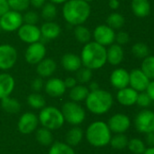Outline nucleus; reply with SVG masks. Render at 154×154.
Returning a JSON list of instances; mask_svg holds the SVG:
<instances>
[{
	"label": "nucleus",
	"mask_w": 154,
	"mask_h": 154,
	"mask_svg": "<svg viewBox=\"0 0 154 154\" xmlns=\"http://www.w3.org/2000/svg\"><path fill=\"white\" fill-rule=\"evenodd\" d=\"M85 138L92 146L101 148L110 143L112 132L107 123L103 121H95L87 127Z\"/></svg>",
	"instance_id": "nucleus-4"
},
{
	"label": "nucleus",
	"mask_w": 154,
	"mask_h": 154,
	"mask_svg": "<svg viewBox=\"0 0 154 154\" xmlns=\"http://www.w3.org/2000/svg\"><path fill=\"white\" fill-rule=\"evenodd\" d=\"M145 92L151 97V99L152 100V102H154V79L150 81V83H149V85H148Z\"/></svg>",
	"instance_id": "nucleus-47"
},
{
	"label": "nucleus",
	"mask_w": 154,
	"mask_h": 154,
	"mask_svg": "<svg viewBox=\"0 0 154 154\" xmlns=\"http://www.w3.org/2000/svg\"><path fill=\"white\" fill-rule=\"evenodd\" d=\"M87 88H88L89 91H94V90H97V89L100 88L97 82H91L89 84V87H87Z\"/></svg>",
	"instance_id": "nucleus-50"
},
{
	"label": "nucleus",
	"mask_w": 154,
	"mask_h": 154,
	"mask_svg": "<svg viewBox=\"0 0 154 154\" xmlns=\"http://www.w3.org/2000/svg\"><path fill=\"white\" fill-rule=\"evenodd\" d=\"M84 1H85V2H88V3H90V2H93V1H94V0H84Z\"/></svg>",
	"instance_id": "nucleus-53"
},
{
	"label": "nucleus",
	"mask_w": 154,
	"mask_h": 154,
	"mask_svg": "<svg viewBox=\"0 0 154 154\" xmlns=\"http://www.w3.org/2000/svg\"><path fill=\"white\" fill-rule=\"evenodd\" d=\"M18 54L16 49L10 44L0 45V69L8 70L12 69L17 61Z\"/></svg>",
	"instance_id": "nucleus-9"
},
{
	"label": "nucleus",
	"mask_w": 154,
	"mask_h": 154,
	"mask_svg": "<svg viewBox=\"0 0 154 154\" xmlns=\"http://www.w3.org/2000/svg\"><path fill=\"white\" fill-rule=\"evenodd\" d=\"M40 31L43 38H44L45 40H54L60 35L61 27L55 22L50 21L43 23L40 28Z\"/></svg>",
	"instance_id": "nucleus-23"
},
{
	"label": "nucleus",
	"mask_w": 154,
	"mask_h": 154,
	"mask_svg": "<svg viewBox=\"0 0 154 154\" xmlns=\"http://www.w3.org/2000/svg\"><path fill=\"white\" fill-rule=\"evenodd\" d=\"M44 80H43V78H41V77L35 78L31 83V88L33 89V91H34L36 93L40 92L44 88Z\"/></svg>",
	"instance_id": "nucleus-43"
},
{
	"label": "nucleus",
	"mask_w": 154,
	"mask_h": 154,
	"mask_svg": "<svg viewBox=\"0 0 154 154\" xmlns=\"http://www.w3.org/2000/svg\"><path fill=\"white\" fill-rule=\"evenodd\" d=\"M145 144L148 147H154V131L145 134Z\"/></svg>",
	"instance_id": "nucleus-45"
},
{
	"label": "nucleus",
	"mask_w": 154,
	"mask_h": 154,
	"mask_svg": "<svg viewBox=\"0 0 154 154\" xmlns=\"http://www.w3.org/2000/svg\"><path fill=\"white\" fill-rule=\"evenodd\" d=\"M131 7L133 14L140 18H144L151 13V3L149 0H132Z\"/></svg>",
	"instance_id": "nucleus-24"
},
{
	"label": "nucleus",
	"mask_w": 154,
	"mask_h": 154,
	"mask_svg": "<svg viewBox=\"0 0 154 154\" xmlns=\"http://www.w3.org/2000/svg\"><path fill=\"white\" fill-rule=\"evenodd\" d=\"M15 86L14 78L8 73H0V100L9 97Z\"/></svg>",
	"instance_id": "nucleus-22"
},
{
	"label": "nucleus",
	"mask_w": 154,
	"mask_h": 154,
	"mask_svg": "<svg viewBox=\"0 0 154 154\" xmlns=\"http://www.w3.org/2000/svg\"><path fill=\"white\" fill-rule=\"evenodd\" d=\"M132 53L138 59H144L150 54L149 47L143 42H137L132 47Z\"/></svg>",
	"instance_id": "nucleus-37"
},
{
	"label": "nucleus",
	"mask_w": 154,
	"mask_h": 154,
	"mask_svg": "<svg viewBox=\"0 0 154 154\" xmlns=\"http://www.w3.org/2000/svg\"><path fill=\"white\" fill-rule=\"evenodd\" d=\"M74 38L76 39V41L79 42L80 43L85 44L89 42L92 39V33L90 30L83 24L76 25L74 27Z\"/></svg>",
	"instance_id": "nucleus-27"
},
{
	"label": "nucleus",
	"mask_w": 154,
	"mask_h": 154,
	"mask_svg": "<svg viewBox=\"0 0 154 154\" xmlns=\"http://www.w3.org/2000/svg\"><path fill=\"white\" fill-rule=\"evenodd\" d=\"M138 92L132 88L131 87H126L124 88L119 89L116 95L117 101L123 106H133L136 104Z\"/></svg>",
	"instance_id": "nucleus-18"
},
{
	"label": "nucleus",
	"mask_w": 154,
	"mask_h": 154,
	"mask_svg": "<svg viewBox=\"0 0 154 154\" xmlns=\"http://www.w3.org/2000/svg\"><path fill=\"white\" fill-rule=\"evenodd\" d=\"M67 0H50L51 3L54 5H59V4H64Z\"/></svg>",
	"instance_id": "nucleus-52"
},
{
	"label": "nucleus",
	"mask_w": 154,
	"mask_h": 154,
	"mask_svg": "<svg viewBox=\"0 0 154 154\" xmlns=\"http://www.w3.org/2000/svg\"><path fill=\"white\" fill-rule=\"evenodd\" d=\"M141 69L143 73L150 79V80L154 79V56H147L143 59Z\"/></svg>",
	"instance_id": "nucleus-36"
},
{
	"label": "nucleus",
	"mask_w": 154,
	"mask_h": 154,
	"mask_svg": "<svg viewBox=\"0 0 154 154\" xmlns=\"http://www.w3.org/2000/svg\"><path fill=\"white\" fill-rule=\"evenodd\" d=\"M143 154H154V147H147Z\"/></svg>",
	"instance_id": "nucleus-51"
},
{
	"label": "nucleus",
	"mask_w": 154,
	"mask_h": 154,
	"mask_svg": "<svg viewBox=\"0 0 154 154\" xmlns=\"http://www.w3.org/2000/svg\"><path fill=\"white\" fill-rule=\"evenodd\" d=\"M89 92L90 91L86 86H84L83 84H79L70 89L69 97H70L71 101L79 103V102L84 101L86 99Z\"/></svg>",
	"instance_id": "nucleus-26"
},
{
	"label": "nucleus",
	"mask_w": 154,
	"mask_h": 154,
	"mask_svg": "<svg viewBox=\"0 0 154 154\" xmlns=\"http://www.w3.org/2000/svg\"><path fill=\"white\" fill-rule=\"evenodd\" d=\"M127 148L132 154H143L147 146L142 139L133 138L129 140Z\"/></svg>",
	"instance_id": "nucleus-33"
},
{
	"label": "nucleus",
	"mask_w": 154,
	"mask_h": 154,
	"mask_svg": "<svg viewBox=\"0 0 154 154\" xmlns=\"http://www.w3.org/2000/svg\"><path fill=\"white\" fill-rule=\"evenodd\" d=\"M134 126L141 134H148L154 131V112L150 109H143L138 113L134 119Z\"/></svg>",
	"instance_id": "nucleus-8"
},
{
	"label": "nucleus",
	"mask_w": 154,
	"mask_h": 154,
	"mask_svg": "<svg viewBox=\"0 0 154 154\" xmlns=\"http://www.w3.org/2000/svg\"><path fill=\"white\" fill-rule=\"evenodd\" d=\"M129 139L124 134H115L113 136H112L110 141V145L113 149L122 151L127 148Z\"/></svg>",
	"instance_id": "nucleus-31"
},
{
	"label": "nucleus",
	"mask_w": 154,
	"mask_h": 154,
	"mask_svg": "<svg viewBox=\"0 0 154 154\" xmlns=\"http://www.w3.org/2000/svg\"><path fill=\"white\" fill-rule=\"evenodd\" d=\"M129 79H130L129 72L123 68H118L114 69L110 76V82L112 86L118 90L129 87Z\"/></svg>",
	"instance_id": "nucleus-16"
},
{
	"label": "nucleus",
	"mask_w": 154,
	"mask_h": 154,
	"mask_svg": "<svg viewBox=\"0 0 154 154\" xmlns=\"http://www.w3.org/2000/svg\"><path fill=\"white\" fill-rule=\"evenodd\" d=\"M10 10L7 0H0V16Z\"/></svg>",
	"instance_id": "nucleus-46"
},
{
	"label": "nucleus",
	"mask_w": 154,
	"mask_h": 154,
	"mask_svg": "<svg viewBox=\"0 0 154 154\" xmlns=\"http://www.w3.org/2000/svg\"><path fill=\"white\" fill-rule=\"evenodd\" d=\"M62 14L66 23L72 26L84 24L91 14V6L84 0H67L63 6Z\"/></svg>",
	"instance_id": "nucleus-1"
},
{
	"label": "nucleus",
	"mask_w": 154,
	"mask_h": 154,
	"mask_svg": "<svg viewBox=\"0 0 154 154\" xmlns=\"http://www.w3.org/2000/svg\"><path fill=\"white\" fill-rule=\"evenodd\" d=\"M35 139L40 144L44 146H48L53 143L54 136L51 130L42 126L41 128L37 129L35 134Z\"/></svg>",
	"instance_id": "nucleus-29"
},
{
	"label": "nucleus",
	"mask_w": 154,
	"mask_h": 154,
	"mask_svg": "<svg viewBox=\"0 0 154 154\" xmlns=\"http://www.w3.org/2000/svg\"><path fill=\"white\" fill-rule=\"evenodd\" d=\"M61 65L64 70L76 72L83 65L80 56L74 53H66L61 59Z\"/></svg>",
	"instance_id": "nucleus-20"
},
{
	"label": "nucleus",
	"mask_w": 154,
	"mask_h": 154,
	"mask_svg": "<svg viewBox=\"0 0 154 154\" xmlns=\"http://www.w3.org/2000/svg\"><path fill=\"white\" fill-rule=\"evenodd\" d=\"M107 62L113 66H117L121 64L124 58V51L121 45L117 43H113L106 49Z\"/></svg>",
	"instance_id": "nucleus-19"
},
{
	"label": "nucleus",
	"mask_w": 154,
	"mask_h": 154,
	"mask_svg": "<svg viewBox=\"0 0 154 154\" xmlns=\"http://www.w3.org/2000/svg\"><path fill=\"white\" fill-rule=\"evenodd\" d=\"M130 74V79H129V86L136 90L138 93L144 92L150 83V79L143 73V71L141 69H134Z\"/></svg>",
	"instance_id": "nucleus-15"
},
{
	"label": "nucleus",
	"mask_w": 154,
	"mask_h": 154,
	"mask_svg": "<svg viewBox=\"0 0 154 154\" xmlns=\"http://www.w3.org/2000/svg\"><path fill=\"white\" fill-rule=\"evenodd\" d=\"M129 41H130V36L126 32L121 31L118 33H116V35H115V42H117V44H119L121 46L127 44L129 42Z\"/></svg>",
	"instance_id": "nucleus-42"
},
{
	"label": "nucleus",
	"mask_w": 154,
	"mask_h": 154,
	"mask_svg": "<svg viewBox=\"0 0 154 154\" xmlns=\"http://www.w3.org/2000/svg\"><path fill=\"white\" fill-rule=\"evenodd\" d=\"M39 20V15L34 11H27L23 14V21L25 23L36 24Z\"/></svg>",
	"instance_id": "nucleus-41"
},
{
	"label": "nucleus",
	"mask_w": 154,
	"mask_h": 154,
	"mask_svg": "<svg viewBox=\"0 0 154 154\" xmlns=\"http://www.w3.org/2000/svg\"><path fill=\"white\" fill-rule=\"evenodd\" d=\"M44 88L45 93L52 97H62L65 93V90H66L64 80L58 78H52L48 79L45 82Z\"/></svg>",
	"instance_id": "nucleus-17"
},
{
	"label": "nucleus",
	"mask_w": 154,
	"mask_h": 154,
	"mask_svg": "<svg viewBox=\"0 0 154 154\" xmlns=\"http://www.w3.org/2000/svg\"><path fill=\"white\" fill-rule=\"evenodd\" d=\"M48 154H75V152L74 148L66 143L55 142L51 144Z\"/></svg>",
	"instance_id": "nucleus-30"
},
{
	"label": "nucleus",
	"mask_w": 154,
	"mask_h": 154,
	"mask_svg": "<svg viewBox=\"0 0 154 154\" xmlns=\"http://www.w3.org/2000/svg\"><path fill=\"white\" fill-rule=\"evenodd\" d=\"M17 35L22 42L27 44L40 42L42 38L40 28L36 24L23 23L17 30Z\"/></svg>",
	"instance_id": "nucleus-12"
},
{
	"label": "nucleus",
	"mask_w": 154,
	"mask_h": 154,
	"mask_svg": "<svg viewBox=\"0 0 154 154\" xmlns=\"http://www.w3.org/2000/svg\"><path fill=\"white\" fill-rule=\"evenodd\" d=\"M93 78V70L88 69V68H80L77 71H76V80L77 82H79L80 84H86L89 83L91 81Z\"/></svg>",
	"instance_id": "nucleus-38"
},
{
	"label": "nucleus",
	"mask_w": 154,
	"mask_h": 154,
	"mask_svg": "<svg viewBox=\"0 0 154 154\" xmlns=\"http://www.w3.org/2000/svg\"><path fill=\"white\" fill-rule=\"evenodd\" d=\"M57 64L51 58H44L36 64V72L41 78H49L56 70Z\"/></svg>",
	"instance_id": "nucleus-21"
},
{
	"label": "nucleus",
	"mask_w": 154,
	"mask_h": 154,
	"mask_svg": "<svg viewBox=\"0 0 154 154\" xmlns=\"http://www.w3.org/2000/svg\"><path fill=\"white\" fill-rule=\"evenodd\" d=\"M152 103V100L151 99V97L148 96V94L144 91V92H140L138 94V97H137V101L136 104L140 106L143 107L144 109L148 108Z\"/></svg>",
	"instance_id": "nucleus-40"
},
{
	"label": "nucleus",
	"mask_w": 154,
	"mask_h": 154,
	"mask_svg": "<svg viewBox=\"0 0 154 154\" xmlns=\"http://www.w3.org/2000/svg\"><path fill=\"white\" fill-rule=\"evenodd\" d=\"M7 2L11 10L19 13L26 11L30 5L29 0H7Z\"/></svg>",
	"instance_id": "nucleus-39"
},
{
	"label": "nucleus",
	"mask_w": 154,
	"mask_h": 154,
	"mask_svg": "<svg viewBox=\"0 0 154 154\" xmlns=\"http://www.w3.org/2000/svg\"><path fill=\"white\" fill-rule=\"evenodd\" d=\"M38 124H39L38 116L34 113L26 112L20 116L17 123V128L21 134H29L36 130Z\"/></svg>",
	"instance_id": "nucleus-14"
},
{
	"label": "nucleus",
	"mask_w": 154,
	"mask_h": 154,
	"mask_svg": "<svg viewBox=\"0 0 154 154\" xmlns=\"http://www.w3.org/2000/svg\"><path fill=\"white\" fill-rule=\"evenodd\" d=\"M110 130L113 134H124L126 133L132 125L131 119L124 114H115L110 117L107 123Z\"/></svg>",
	"instance_id": "nucleus-13"
},
{
	"label": "nucleus",
	"mask_w": 154,
	"mask_h": 154,
	"mask_svg": "<svg viewBox=\"0 0 154 154\" xmlns=\"http://www.w3.org/2000/svg\"><path fill=\"white\" fill-rule=\"evenodd\" d=\"M56 14H57V8L54 4L51 2L45 3L42 7L41 15L46 22L53 21L56 17Z\"/></svg>",
	"instance_id": "nucleus-35"
},
{
	"label": "nucleus",
	"mask_w": 154,
	"mask_h": 154,
	"mask_svg": "<svg viewBox=\"0 0 154 154\" xmlns=\"http://www.w3.org/2000/svg\"><path fill=\"white\" fill-rule=\"evenodd\" d=\"M46 48L42 42H36L28 45L25 52V59L28 64L36 65L45 58Z\"/></svg>",
	"instance_id": "nucleus-10"
},
{
	"label": "nucleus",
	"mask_w": 154,
	"mask_h": 154,
	"mask_svg": "<svg viewBox=\"0 0 154 154\" xmlns=\"http://www.w3.org/2000/svg\"><path fill=\"white\" fill-rule=\"evenodd\" d=\"M85 101L87 109L97 116H102L110 111L113 105V95L104 89L90 91Z\"/></svg>",
	"instance_id": "nucleus-3"
},
{
	"label": "nucleus",
	"mask_w": 154,
	"mask_h": 154,
	"mask_svg": "<svg viewBox=\"0 0 154 154\" xmlns=\"http://www.w3.org/2000/svg\"><path fill=\"white\" fill-rule=\"evenodd\" d=\"M125 23V19L119 13H112L106 19V24L113 30L121 29Z\"/></svg>",
	"instance_id": "nucleus-32"
},
{
	"label": "nucleus",
	"mask_w": 154,
	"mask_h": 154,
	"mask_svg": "<svg viewBox=\"0 0 154 154\" xmlns=\"http://www.w3.org/2000/svg\"><path fill=\"white\" fill-rule=\"evenodd\" d=\"M29 1H30V5L37 9L42 8L45 4V0H29Z\"/></svg>",
	"instance_id": "nucleus-48"
},
{
	"label": "nucleus",
	"mask_w": 154,
	"mask_h": 154,
	"mask_svg": "<svg viewBox=\"0 0 154 154\" xmlns=\"http://www.w3.org/2000/svg\"><path fill=\"white\" fill-rule=\"evenodd\" d=\"M64 86H65L66 88H70L71 89L72 88H74V86L77 85V80L74 77H68V78H66L64 80Z\"/></svg>",
	"instance_id": "nucleus-44"
},
{
	"label": "nucleus",
	"mask_w": 154,
	"mask_h": 154,
	"mask_svg": "<svg viewBox=\"0 0 154 154\" xmlns=\"http://www.w3.org/2000/svg\"><path fill=\"white\" fill-rule=\"evenodd\" d=\"M1 106L8 114H17L21 108V105L18 100L10 97V96L1 99Z\"/></svg>",
	"instance_id": "nucleus-28"
},
{
	"label": "nucleus",
	"mask_w": 154,
	"mask_h": 154,
	"mask_svg": "<svg viewBox=\"0 0 154 154\" xmlns=\"http://www.w3.org/2000/svg\"><path fill=\"white\" fill-rule=\"evenodd\" d=\"M27 104L34 109H42L45 106V99L39 93H32L27 97Z\"/></svg>",
	"instance_id": "nucleus-34"
},
{
	"label": "nucleus",
	"mask_w": 154,
	"mask_h": 154,
	"mask_svg": "<svg viewBox=\"0 0 154 154\" xmlns=\"http://www.w3.org/2000/svg\"><path fill=\"white\" fill-rule=\"evenodd\" d=\"M115 32L107 24H100L95 27L93 32L94 42L106 47L115 42Z\"/></svg>",
	"instance_id": "nucleus-11"
},
{
	"label": "nucleus",
	"mask_w": 154,
	"mask_h": 154,
	"mask_svg": "<svg viewBox=\"0 0 154 154\" xmlns=\"http://www.w3.org/2000/svg\"><path fill=\"white\" fill-rule=\"evenodd\" d=\"M84 135V133L82 128L78 126H74L67 132L65 135V143L72 147L76 146L82 142Z\"/></svg>",
	"instance_id": "nucleus-25"
},
{
	"label": "nucleus",
	"mask_w": 154,
	"mask_h": 154,
	"mask_svg": "<svg viewBox=\"0 0 154 154\" xmlns=\"http://www.w3.org/2000/svg\"><path fill=\"white\" fill-rule=\"evenodd\" d=\"M82 65L90 69H99L107 62L106 48L96 42H89L84 44L81 51Z\"/></svg>",
	"instance_id": "nucleus-2"
},
{
	"label": "nucleus",
	"mask_w": 154,
	"mask_h": 154,
	"mask_svg": "<svg viewBox=\"0 0 154 154\" xmlns=\"http://www.w3.org/2000/svg\"><path fill=\"white\" fill-rule=\"evenodd\" d=\"M61 112L64 121L72 125H79L85 120V110L77 102L69 101L64 103L62 106Z\"/></svg>",
	"instance_id": "nucleus-6"
},
{
	"label": "nucleus",
	"mask_w": 154,
	"mask_h": 154,
	"mask_svg": "<svg viewBox=\"0 0 154 154\" xmlns=\"http://www.w3.org/2000/svg\"><path fill=\"white\" fill-rule=\"evenodd\" d=\"M38 120L43 127L51 131L60 129L65 122L61 110L54 106H44L42 108Z\"/></svg>",
	"instance_id": "nucleus-5"
},
{
	"label": "nucleus",
	"mask_w": 154,
	"mask_h": 154,
	"mask_svg": "<svg viewBox=\"0 0 154 154\" xmlns=\"http://www.w3.org/2000/svg\"><path fill=\"white\" fill-rule=\"evenodd\" d=\"M23 23V14L11 9L0 16V28L5 32H12L17 31Z\"/></svg>",
	"instance_id": "nucleus-7"
},
{
	"label": "nucleus",
	"mask_w": 154,
	"mask_h": 154,
	"mask_svg": "<svg viewBox=\"0 0 154 154\" xmlns=\"http://www.w3.org/2000/svg\"><path fill=\"white\" fill-rule=\"evenodd\" d=\"M109 6L113 10H117L120 6L119 0H109Z\"/></svg>",
	"instance_id": "nucleus-49"
}]
</instances>
